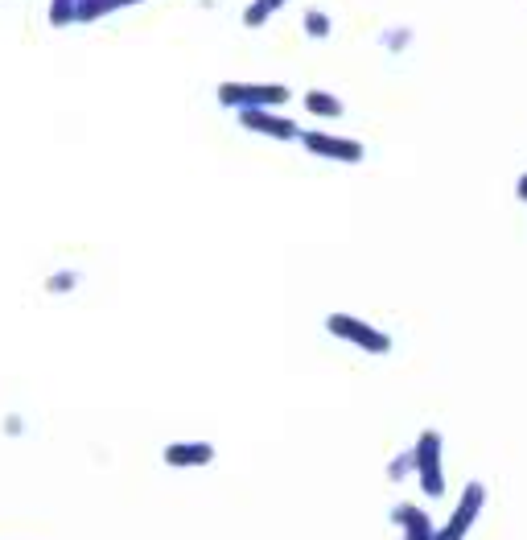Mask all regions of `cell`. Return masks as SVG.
<instances>
[{"instance_id":"cell-1","label":"cell","mask_w":527,"mask_h":540,"mask_svg":"<svg viewBox=\"0 0 527 540\" xmlns=\"http://www.w3.org/2000/svg\"><path fill=\"white\" fill-rule=\"evenodd\" d=\"M412 454V475L420 483L429 499H441L445 495V442L437 429H420L416 446L408 450Z\"/></svg>"},{"instance_id":"cell-2","label":"cell","mask_w":527,"mask_h":540,"mask_svg":"<svg viewBox=\"0 0 527 540\" xmlns=\"http://www.w3.org/2000/svg\"><path fill=\"white\" fill-rule=\"evenodd\" d=\"M326 330L334 334L338 343H350V347H359L367 355H388L392 351V334H383L379 326L363 322L359 314H326Z\"/></svg>"},{"instance_id":"cell-3","label":"cell","mask_w":527,"mask_h":540,"mask_svg":"<svg viewBox=\"0 0 527 540\" xmlns=\"http://www.w3.org/2000/svg\"><path fill=\"white\" fill-rule=\"evenodd\" d=\"M219 104L231 112L243 108H285L289 104V87L285 83H219Z\"/></svg>"},{"instance_id":"cell-4","label":"cell","mask_w":527,"mask_h":540,"mask_svg":"<svg viewBox=\"0 0 527 540\" xmlns=\"http://www.w3.org/2000/svg\"><path fill=\"white\" fill-rule=\"evenodd\" d=\"M482 508H486V483L470 479L462 487V495H458V508L449 512L445 524H437V540H466L470 528H474V520L482 516Z\"/></svg>"},{"instance_id":"cell-5","label":"cell","mask_w":527,"mask_h":540,"mask_svg":"<svg viewBox=\"0 0 527 540\" xmlns=\"http://www.w3.org/2000/svg\"><path fill=\"white\" fill-rule=\"evenodd\" d=\"M297 141L305 145V153L322 157V161H338V165H359V161L367 157L363 141H355V137H334V132H322V128H301Z\"/></svg>"},{"instance_id":"cell-6","label":"cell","mask_w":527,"mask_h":540,"mask_svg":"<svg viewBox=\"0 0 527 540\" xmlns=\"http://www.w3.org/2000/svg\"><path fill=\"white\" fill-rule=\"evenodd\" d=\"M235 120H239V128H248L268 141H297L301 137V124L293 116H280L276 108H243V112H235Z\"/></svg>"},{"instance_id":"cell-7","label":"cell","mask_w":527,"mask_h":540,"mask_svg":"<svg viewBox=\"0 0 527 540\" xmlns=\"http://www.w3.org/2000/svg\"><path fill=\"white\" fill-rule=\"evenodd\" d=\"M219 458V450L210 446V442H169L161 450V462L173 466V470H202Z\"/></svg>"},{"instance_id":"cell-8","label":"cell","mask_w":527,"mask_h":540,"mask_svg":"<svg viewBox=\"0 0 527 540\" xmlns=\"http://www.w3.org/2000/svg\"><path fill=\"white\" fill-rule=\"evenodd\" d=\"M392 524L404 532V540H437V524H433V516L425 508H420V503H396Z\"/></svg>"},{"instance_id":"cell-9","label":"cell","mask_w":527,"mask_h":540,"mask_svg":"<svg viewBox=\"0 0 527 540\" xmlns=\"http://www.w3.org/2000/svg\"><path fill=\"white\" fill-rule=\"evenodd\" d=\"M301 104H305L309 116H322V120H342V116H346V104H342V99H338L334 91H322V87L305 91Z\"/></svg>"},{"instance_id":"cell-10","label":"cell","mask_w":527,"mask_h":540,"mask_svg":"<svg viewBox=\"0 0 527 540\" xmlns=\"http://www.w3.org/2000/svg\"><path fill=\"white\" fill-rule=\"evenodd\" d=\"M285 5H289V0H252V5L243 9V25H248V29H260V25H268Z\"/></svg>"},{"instance_id":"cell-11","label":"cell","mask_w":527,"mask_h":540,"mask_svg":"<svg viewBox=\"0 0 527 540\" xmlns=\"http://www.w3.org/2000/svg\"><path fill=\"white\" fill-rule=\"evenodd\" d=\"M75 289H79V273H75V268H54V273L46 277V293H54V297L75 293Z\"/></svg>"},{"instance_id":"cell-12","label":"cell","mask_w":527,"mask_h":540,"mask_svg":"<svg viewBox=\"0 0 527 540\" xmlns=\"http://www.w3.org/2000/svg\"><path fill=\"white\" fill-rule=\"evenodd\" d=\"M330 29H334V25H330V17H326L322 9H309V13H305V33H309L313 42H326Z\"/></svg>"},{"instance_id":"cell-13","label":"cell","mask_w":527,"mask_h":540,"mask_svg":"<svg viewBox=\"0 0 527 540\" xmlns=\"http://www.w3.org/2000/svg\"><path fill=\"white\" fill-rule=\"evenodd\" d=\"M50 25H75V0H50Z\"/></svg>"},{"instance_id":"cell-14","label":"cell","mask_w":527,"mask_h":540,"mask_svg":"<svg viewBox=\"0 0 527 540\" xmlns=\"http://www.w3.org/2000/svg\"><path fill=\"white\" fill-rule=\"evenodd\" d=\"M408 475H412V454L404 450V454H396V458L388 462V479L400 483V479H408Z\"/></svg>"},{"instance_id":"cell-15","label":"cell","mask_w":527,"mask_h":540,"mask_svg":"<svg viewBox=\"0 0 527 540\" xmlns=\"http://www.w3.org/2000/svg\"><path fill=\"white\" fill-rule=\"evenodd\" d=\"M5 433H9V437H21V433H25V421H21L17 413H9V417H5Z\"/></svg>"},{"instance_id":"cell-16","label":"cell","mask_w":527,"mask_h":540,"mask_svg":"<svg viewBox=\"0 0 527 540\" xmlns=\"http://www.w3.org/2000/svg\"><path fill=\"white\" fill-rule=\"evenodd\" d=\"M515 198H519V202H527V170H523V174H519V182H515Z\"/></svg>"},{"instance_id":"cell-17","label":"cell","mask_w":527,"mask_h":540,"mask_svg":"<svg viewBox=\"0 0 527 540\" xmlns=\"http://www.w3.org/2000/svg\"><path fill=\"white\" fill-rule=\"evenodd\" d=\"M132 5H140V0H112V13L116 9H132Z\"/></svg>"}]
</instances>
